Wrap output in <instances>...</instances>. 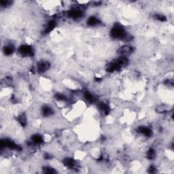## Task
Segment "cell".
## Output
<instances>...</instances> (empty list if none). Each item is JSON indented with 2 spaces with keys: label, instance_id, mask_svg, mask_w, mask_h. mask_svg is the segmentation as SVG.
I'll use <instances>...</instances> for the list:
<instances>
[{
  "label": "cell",
  "instance_id": "6da1fadb",
  "mask_svg": "<svg viewBox=\"0 0 174 174\" xmlns=\"http://www.w3.org/2000/svg\"><path fill=\"white\" fill-rule=\"evenodd\" d=\"M110 36L114 39H118V40L124 41H128L127 38H130V36L127 34L124 28L121 24L118 23L116 24L110 31Z\"/></svg>",
  "mask_w": 174,
  "mask_h": 174
},
{
  "label": "cell",
  "instance_id": "7a4b0ae2",
  "mask_svg": "<svg viewBox=\"0 0 174 174\" xmlns=\"http://www.w3.org/2000/svg\"><path fill=\"white\" fill-rule=\"evenodd\" d=\"M18 52L21 56L31 57L34 55V48L28 44L21 45L18 49Z\"/></svg>",
  "mask_w": 174,
  "mask_h": 174
},
{
  "label": "cell",
  "instance_id": "3957f363",
  "mask_svg": "<svg viewBox=\"0 0 174 174\" xmlns=\"http://www.w3.org/2000/svg\"><path fill=\"white\" fill-rule=\"evenodd\" d=\"M67 16L70 18H74V19H78V18L82 17L83 12L80 8H73L67 12Z\"/></svg>",
  "mask_w": 174,
  "mask_h": 174
},
{
  "label": "cell",
  "instance_id": "277c9868",
  "mask_svg": "<svg viewBox=\"0 0 174 174\" xmlns=\"http://www.w3.org/2000/svg\"><path fill=\"white\" fill-rule=\"evenodd\" d=\"M50 64L48 61H40L38 63L37 65V69L40 73H44L50 69Z\"/></svg>",
  "mask_w": 174,
  "mask_h": 174
},
{
  "label": "cell",
  "instance_id": "5b68a950",
  "mask_svg": "<svg viewBox=\"0 0 174 174\" xmlns=\"http://www.w3.org/2000/svg\"><path fill=\"white\" fill-rule=\"evenodd\" d=\"M133 51V49L131 46H129V45H124V46L120 47L118 50V53H120L122 56L123 57H126L128 55L132 54Z\"/></svg>",
  "mask_w": 174,
  "mask_h": 174
},
{
  "label": "cell",
  "instance_id": "8992f818",
  "mask_svg": "<svg viewBox=\"0 0 174 174\" xmlns=\"http://www.w3.org/2000/svg\"><path fill=\"white\" fill-rule=\"evenodd\" d=\"M137 131L139 133L144 135L145 137H150L152 135V131L148 126H140L137 129Z\"/></svg>",
  "mask_w": 174,
  "mask_h": 174
},
{
  "label": "cell",
  "instance_id": "52a82bcc",
  "mask_svg": "<svg viewBox=\"0 0 174 174\" xmlns=\"http://www.w3.org/2000/svg\"><path fill=\"white\" fill-rule=\"evenodd\" d=\"M63 165L67 167H68V168L74 169L75 168V167H76L77 163L76 161L73 159L71 158V157H67V158H65L64 160H63Z\"/></svg>",
  "mask_w": 174,
  "mask_h": 174
},
{
  "label": "cell",
  "instance_id": "ba28073f",
  "mask_svg": "<svg viewBox=\"0 0 174 174\" xmlns=\"http://www.w3.org/2000/svg\"><path fill=\"white\" fill-rule=\"evenodd\" d=\"M100 23H101V21H100L99 18H97L95 16H90V17L88 18V20H87V24L89 26H91V27L97 26Z\"/></svg>",
  "mask_w": 174,
  "mask_h": 174
},
{
  "label": "cell",
  "instance_id": "9c48e42d",
  "mask_svg": "<svg viewBox=\"0 0 174 174\" xmlns=\"http://www.w3.org/2000/svg\"><path fill=\"white\" fill-rule=\"evenodd\" d=\"M42 115L45 116V117H48V116H52L54 114V111H53L52 108H50V106H45L42 108Z\"/></svg>",
  "mask_w": 174,
  "mask_h": 174
},
{
  "label": "cell",
  "instance_id": "30bf717a",
  "mask_svg": "<svg viewBox=\"0 0 174 174\" xmlns=\"http://www.w3.org/2000/svg\"><path fill=\"white\" fill-rule=\"evenodd\" d=\"M98 108H99L100 111L103 112L106 115H107V114L110 113V109L109 106L106 103H104V102H100V103H99V104H98Z\"/></svg>",
  "mask_w": 174,
  "mask_h": 174
},
{
  "label": "cell",
  "instance_id": "8fae6325",
  "mask_svg": "<svg viewBox=\"0 0 174 174\" xmlns=\"http://www.w3.org/2000/svg\"><path fill=\"white\" fill-rule=\"evenodd\" d=\"M84 97H85V99L87 100L88 102H89V103H95L96 101V98L95 96H94L91 92L88 91H86L85 93H84Z\"/></svg>",
  "mask_w": 174,
  "mask_h": 174
},
{
  "label": "cell",
  "instance_id": "7c38bea8",
  "mask_svg": "<svg viewBox=\"0 0 174 174\" xmlns=\"http://www.w3.org/2000/svg\"><path fill=\"white\" fill-rule=\"evenodd\" d=\"M31 141L32 142H34L35 144L40 145L44 142V138H43V137L41 136V135L37 133L34 135V136H32Z\"/></svg>",
  "mask_w": 174,
  "mask_h": 174
},
{
  "label": "cell",
  "instance_id": "4fadbf2b",
  "mask_svg": "<svg viewBox=\"0 0 174 174\" xmlns=\"http://www.w3.org/2000/svg\"><path fill=\"white\" fill-rule=\"evenodd\" d=\"M55 26H56V21H55V20H50V21L48 22V24H46V27H45V29H44L45 34H48V33L52 31L54 29Z\"/></svg>",
  "mask_w": 174,
  "mask_h": 174
},
{
  "label": "cell",
  "instance_id": "5bb4252c",
  "mask_svg": "<svg viewBox=\"0 0 174 174\" xmlns=\"http://www.w3.org/2000/svg\"><path fill=\"white\" fill-rule=\"evenodd\" d=\"M14 50H15V48L12 44H8L6 46H4L3 48V52L6 55H11L13 54Z\"/></svg>",
  "mask_w": 174,
  "mask_h": 174
},
{
  "label": "cell",
  "instance_id": "9a60e30c",
  "mask_svg": "<svg viewBox=\"0 0 174 174\" xmlns=\"http://www.w3.org/2000/svg\"><path fill=\"white\" fill-rule=\"evenodd\" d=\"M17 120L19 122L20 124L22 126H25L27 123V117L24 114H20L19 116H18Z\"/></svg>",
  "mask_w": 174,
  "mask_h": 174
},
{
  "label": "cell",
  "instance_id": "2e32d148",
  "mask_svg": "<svg viewBox=\"0 0 174 174\" xmlns=\"http://www.w3.org/2000/svg\"><path fill=\"white\" fill-rule=\"evenodd\" d=\"M157 111L160 114L165 113V112L169 111V107L165 104H162V105L159 106L157 108Z\"/></svg>",
  "mask_w": 174,
  "mask_h": 174
},
{
  "label": "cell",
  "instance_id": "e0dca14e",
  "mask_svg": "<svg viewBox=\"0 0 174 174\" xmlns=\"http://www.w3.org/2000/svg\"><path fill=\"white\" fill-rule=\"evenodd\" d=\"M146 157L150 160H152L156 157V152L153 148H150L146 152Z\"/></svg>",
  "mask_w": 174,
  "mask_h": 174
},
{
  "label": "cell",
  "instance_id": "ac0fdd59",
  "mask_svg": "<svg viewBox=\"0 0 174 174\" xmlns=\"http://www.w3.org/2000/svg\"><path fill=\"white\" fill-rule=\"evenodd\" d=\"M153 17L155 20H159V21L161 22H165L167 20V17L163 14H155L153 16Z\"/></svg>",
  "mask_w": 174,
  "mask_h": 174
},
{
  "label": "cell",
  "instance_id": "d6986e66",
  "mask_svg": "<svg viewBox=\"0 0 174 174\" xmlns=\"http://www.w3.org/2000/svg\"><path fill=\"white\" fill-rule=\"evenodd\" d=\"M43 172L45 173H57V171L53 167H51L50 166H46L43 167Z\"/></svg>",
  "mask_w": 174,
  "mask_h": 174
},
{
  "label": "cell",
  "instance_id": "ffe728a7",
  "mask_svg": "<svg viewBox=\"0 0 174 174\" xmlns=\"http://www.w3.org/2000/svg\"><path fill=\"white\" fill-rule=\"evenodd\" d=\"M148 171L150 173H156V167H155L154 165H151V166L149 167Z\"/></svg>",
  "mask_w": 174,
  "mask_h": 174
}]
</instances>
